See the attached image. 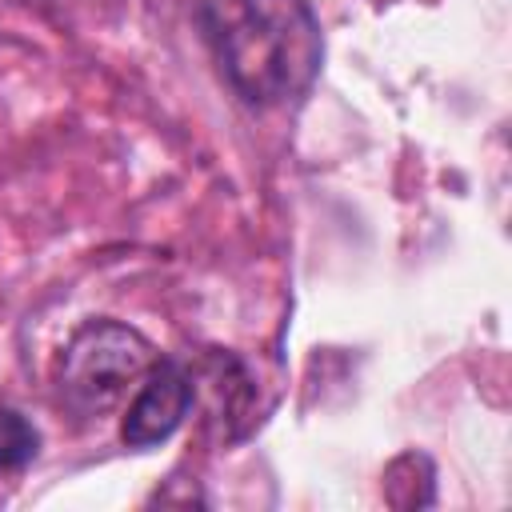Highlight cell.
Segmentation results:
<instances>
[{
  "label": "cell",
  "instance_id": "1",
  "mask_svg": "<svg viewBox=\"0 0 512 512\" xmlns=\"http://www.w3.org/2000/svg\"><path fill=\"white\" fill-rule=\"evenodd\" d=\"M196 28L228 92L256 112L300 104L324 68L312 0H196Z\"/></svg>",
  "mask_w": 512,
  "mask_h": 512
},
{
  "label": "cell",
  "instance_id": "2",
  "mask_svg": "<svg viewBox=\"0 0 512 512\" xmlns=\"http://www.w3.org/2000/svg\"><path fill=\"white\" fill-rule=\"evenodd\" d=\"M156 356L160 352L140 328L112 316L84 320L56 356L60 400L80 416H104L124 400L128 388H136Z\"/></svg>",
  "mask_w": 512,
  "mask_h": 512
},
{
  "label": "cell",
  "instance_id": "4",
  "mask_svg": "<svg viewBox=\"0 0 512 512\" xmlns=\"http://www.w3.org/2000/svg\"><path fill=\"white\" fill-rule=\"evenodd\" d=\"M40 456V428L12 404H0V472H24Z\"/></svg>",
  "mask_w": 512,
  "mask_h": 512
},
{
  "label": "cell",
  "instance_id": "3",
  "mask_svg": "<svg viewBox=\"0 0 512 512\" xmlns=\"http://www.w3.org/2000/svg\"><path fill=\"white\" fill-rule=\"evenodd\" d=\"M192 404H196V372L176 356H156L124 408L120 444L132 452H148L164 444L188 420Z\"/></svg>",
  "mask_w": 512,
  "mask_h": 512
}]
</instances>
